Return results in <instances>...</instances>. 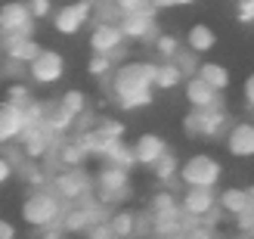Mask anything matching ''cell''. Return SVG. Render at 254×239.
Masks as SVG:
<instances>
[{
    "label": "cell",
    "instance_id": "6da1fadb",
    "mask_svg": "<svg viewBox=\"0 0 254 239\" xmlns=\"http://www.w3.org/2000/svg\"><path fill=\"white\" fill-rule=\"evenodd\" d=\"M152 69L155 62H143V59H133V62H124V66H115L109 75V96L115 99L118 109H143L152 103Z\"/></svg>",
    "mask_w": 254,
    "mask_h": 239
},
{
    "label": "cell",
    "instance_id": "7a4b0ae2",
    "mask_svg": "<svg viewBox=\"0 0 254 239\" xmlns=\"http://www.w3.org/2000/svg\"><path fill=\"white\" fill-rule=\"evenodd\" d=\"M62 215H65V202L59 199V193L50 183L31 186V193L25 196V202H22V221L28 224L31 230L53 227V224L62 221Z\"/></svg>",
    "mask_w": 254,
    "mask_h": 239
},
{
    "label": "cell",
    "instance_id": "3957f363",
    "mask_svg": "<svg viewBox=\"0 0 254 239\" xmlns=\"http://www.w3.org/2000/svg\"><path fill=\"white\" fill-rule=\"evenodd\" d=\"M130 177H127V171L112 165V161H103L99 171L93 174V196L103 202L106 208H115L121 202L130 199Z\"/></svg>",
    "mask_w": 254,
    "mask_h": 239
},
{
    "label": "cell",
    "instance_id": "277c9868",
    "mask_svg": "<svg viewBox=\"0 0 254 239\" xmlns=\"http://www.w3.org/2000/svg\"><path fill=\"white\" fill-rule=\"evenodd\" d=\"M220 177H223V165L211 153H195L186 161H180V168H177V180L183 186H211V190H217Z\"/></svg>",
    "mask_w": 254,
    "mask_h": 239
},
{
    "label": "cell",
    "instance_id": "5b68a950",
    "mask_svg": "<svg viewBox=\"0 0 254 239\" xmlns=\"http://www.w3.org/2000/svg\"><path fill=\"white\" fill-rule=\"evenodd\" d=\"M180 215L186 221V227H192V224L205 221L214 227V215H217V193L211 190V186H186L183 196H180Z\"/></svg>",
    "mask_w": 254,
    "mask_h": 239
},
{
    "label": "cell",
    "instance_id": "8992f818",
    "mask_svg": "<svg viewBox=\"0 0 254 239\" xmlns=\"http://www.w3.org/2000/svg\"><path fill=\"white\" fill-rule=\"evenodd\" d=\"M50 186L59 193V199L65 205L93 196V177L84 171V165L81 168H56L53 174H50Z\"/></svg>",
    "mask_w": 254,
    "mask_h": 239
},
{
    "label": "cell",
    "instance_id": "52a82bcc",
    "mask_svg": "<svg viewBox=\"0 0 254 239\" xmlns=\"http://www.w3.org/2000/svg\"><path fill=\"white\" fill-rule=\"evenodd\" d=\"M155 16H158V9L152 6V3L136 6V9H124L121 19H118V28L124 31V41H143V44H152V41L161 34L158 25H155Z\"/></svg>",
    "mask_w": 254,
    "mask_h": 239
},
{
    "label": "cell",
    "instance_id": "ba28073f",
    "mask_svg": "<svg viewBox=\"0 0 254 239\" xmlns=\"http://www.w3.org/2000/svg\"><path fill=\"white\" fill-rule=\"evenodd\" d=\"M90 9L93 3L90 0H74V3H65V6H59L50 12V22H53V28L59 34H78L87 22H90Z\"/></svg>",
    "mask_w": 254,
    "mask_h": 239
},
{
    "label": "cell",
    "instance_id": "9c48e42d",
    "mask_svg": "<svg viewBox=\"0 0 254 239\" xmlns=\"http://www.w3.org/2000/svg\"><path fill=\"white\" fill-rule=\"evenodd\" d=\"M34 34V19L25 0H6L0 3V34Z\"/></svg>",
    "mask_w": 254,
    "mask_h": 239
},
{
    "label": "cell",
    "instance_id": "30bf717a",
    "mask_svg": "<svg viewBox=\"0 0 254 239\" xmlns=\"http://www.w3.org/2000/svg\"><path fill=\"white\" fill-rule=\"evenodd\" d=\"M65 72V59H62L56 50H41L31 62H28V78L34 84H56Z\"/></svg>",
    "mask_w": 254,
    "mask_h": 239
},
{
    "label": "cell",
    "instance_id": "8fae6325",
    "mask_svg": "<svg viewBox=\"0 0 254 239\" xmlns=\"http://www.w3.org/2000/svg\"><path fill=\"white\" fill-rule=\"evenodd\" d=\"M226 153L236 159H254V121H236L226 128Z\"/></svg>",
    "mask_w": 254,
    "mask_h": 239
},
{
    "label": "cell",
    "instance_id": "7c38bea8",
    "mask_svg": "<svg viewBox=\"0 0 254 239\" xmlns=\"http://www.w3.org/2000/svg\"><path fill=\"white\" fill-rule=\"evenodd\" d=\"M0 50H3L6 59H19V62L28 66L44 47L34 41V34H22L19 31V34H3V37H0Z\"/></svg>",
    "mask_w": 254,
    "mask_h": 239
},
{
    "label": "cell",
    "instance_id": "4fadbf2b",
    "mask_svg": "<svg viewBox=\"0 0 254 239\" xmlns=\"http://www.w3.org/2000/svg\"><path fill=\"white\" fill-rule=\"evenodd\" d=\"M195 124H198V137H220L226 128H230V115H226L223 99L214 106L195 109Z\"/></svg>",
    "mask_w": 254,
    "mask_h": 239
},
{
    "label": "cell",
    "instance_id": "5bb4252c",
    "mask_svg": "<svg viewBox=\"0 0 254 239\" xmlns=\"http://www.w3.org/2000/svg\"><path fill=\"white\" fill-rule=\"evenodd\" d=\"M22 131H25V112H22V106L12 103V99H3V103H0V146H3V143H16Z\"/></svg>",
    "mask_w": 254,
    "mask_h": 239
},
{
    "label": "cell",
    "instance_id": "9a60e30c",
    "mask_svg": "<svg viewBox=\"0 0 254 239\" xmlns=\"http://www.w3.org/2000/svg\"><path fill=\"white\" fill-rule=\"evenodd\" d=\"M130 146H133L136 165H146V168H152L164 153H168V143H164V137H158V134H139Z\"/></svg>",
    "mask_w": 254,
    "mask_h": 239
},
{
    "label": "cell",
    "instance_id": "2e32d148",
    "mask_svg": "<svg viewBox=\"0 0 254 239\" xmlns=\"http://www.w3.org/2000/svg\"><path fill=\"white\" fill-rule=\"evenodd\" d=\"M118 47H124V31L118 28V25H109V22L93 25V31H90V50L93 53L112 56Z\"/></svg>",
    "mask_w": 254,
    "mask_h": 239
},
{
    "label": "cell",
    "instance_id": "e0dca14e",
    "mask_svg": "<svg viewBox=\"0 0 254 239\" xmlns=\"http://www.w3.org/2000/svg\"><path fill=\"white\" fill-rule=\"evenodd\" d=\"M183 93H186V103L192 106V109H205V106H214V103H220V90H214V87L208 81H201L198 75H192V78H186L183 81Z\"/></svg>",
    "mask_w": 254,
    "mask_h": 239
},
{
    "label": "cell",
    "instance_id": "ac0fdd59",
    "mask_svg": "<svg viewBox=\"0 0 254 239\" xmlns=\"http://www.w3.org/2000/svg\"><path fill=\"white\" fill-rule=\"evenodd\" d=\"M217 208L223 211V215H230V218L248 211V208H251L248 190H245V186H230V190H220V193H217Z\"/></svg>",
    "mask_w": 254,
    "mask_h": 239
},
{
    "label": "cell",
    "instance_id": "d6986e66",
    "mask_svg": "<svg viewBox=\"0 0 254 239\" xmlns=\"http://www.w3.org/2000/svg\"><path fill=\"white\" fill-rule=\"evenodd\" d=\"M109 230L115 239H136V211H127V208H118L106 218Z\"/></svg>",
    "mask_w": 254,
    "mask_h": 239
},
{
    "label": "cell",
    "instance_id": "ffe728a7",
    "mask_svg": "<svg viewBox=\"0 0 254 239\" xmlns=\"http://www.w3.org/2000/svg\"><path fill=\"white\" fill-rule=\"evenodd\" d=\"M186 78L180 75V69L174 66L171 59H158L155 69H152V87L155 90H174L177 84H183Z\"/></svg>",
    "mask_w": 254,
    "mask_h": 239
},
{
    "label": "cell",
    "instance_id": "44dd1931",
    "mask_svg": "<svg viewBox=\"0 0 254 239\" xmlns=\"http://www.w3.org/2000/svg\"><path fill=\"white\" fill-rule=\"evenodd\" d=\"M44 124L53 134H71V128H74V118L68 115L65 109L59 106V99H53V103H44Z\"/></svg>",
    "mask_w": 254,
    "mask_h": 239
},
{
    "label": "cell",
    "instance_id": "7402d4cb",
    "mask_svg": "<svg viewBox=\"0 0 254 239\" xmlns=\"http://www.w3.org/2000/svg\"><path fill=\"white\" fill-rule=\"evenodd\" d=\"M198 78L201 81H208L214 90H226V87H230V69L226 66H220V62H198Z\"/></svg>",
    "mask_w": 254,
    "mask_h": 239
},
{
    "label": "cell",
    "instance_id": "603a6c76",
    "mask_svg": "<svg viewBox=\"0 0 254 239\" xmlns=\"http://www.w3.org/2000/svg\"><path fill=\"white\" fill-rule=\"evenodd\" d=\"M186 47H192L195 53H211L214 47H217V34H214L208 25H192V28L186 31Z\"/></svg>",
    "mask_w": 254,
    "mask_h": 239
},
{
    "label": "cell",
    "instance_id": "cb8c5ba5",
    "mask_svg": "<svg viewBox=\"0 0 254 239\" xmlns=\"http://www.w3.org/2000/svg\"><path fill=\"white\" fill-rule=\"evenodd\" d=\"M99 161H112V165H118V168H124V171H130V168L136 165V159H133V146H130V143H124V137H121V140H115V143L106 149V156L99 159Z\"/></svg>",
    "mask_w": 254,
    "mask_h": 239
},
{
    "label": "cell",
    "instance_id": "d4e9b609",
    "mask_svg": "<svg viewBox=\"0 0 254 239\" xmlns=\"http://www.w3.org/2000/svg\"><path fill=\"white\" fill-rule=\"evenodd\" d=\"M198 56H201V53H195L192 47L180 44V47H177V53L171 56V62H174L177 69H180V75H183V78H192V75L198 72V62H201Z\"/></svg>",
    "mask_w": 254,
    "mask_h": 239
},
{
    "label": "cell",
    "instance_id": "484cf974",
    "mask_svg": "<svg viewBox=\"0 0 254 239\" xmlns=\"http://www.w3.org/2000/svg\"><path fill=\"white\" fill-rule=\"evenodd\" d=\"M121 12H124V9L115 3V0H96V3H93V9H90V22H93V25H99V22L118 25Z\"/></svg>",
    "mask_w": 254,
    "mask_h": 239
},
{
    "label": "cell",
    "instance_id": "4316f807",
    "mask_svg": "<svg viewBox=\"0 0 254 239\" xmlns=\"http://www.w3.org/2000/svg\"><path fill=\"white\" fill-rule=\"evenodd\" d=\"M177 168H180V161H177V156L171 153H164L155 165H152V174H155V177L161 180V183H174V177H177Z\"/></svg>",
    "mask_w": 254,
    "mask_h": 239
},
{
    "label": "cell",
    "instance_id": "83f0119b",
    "mask_svg": "<svg viewBox=\"0 0 254 239\" xmlns=\"http://www.w3.org/2000/svg\"><path fill=\"white\" fill-rule=\"evenodd\" d=\"M59 106L65 109L71 118H78L81 112H87V96H84V90H65L59 96Z\"/></svg>",
    "mask_w": 254,
    "mask_h": 239
},
{
    "label": "cell",
    "instance_id": "f1b7e54d",
    "mask_svg": "<svg viewBox=\"0 0 254 239\" xmlns=\"http://www.w3.org/2000/svg\"><path fill=\"white\" fill-rule=\"evenodd\" d=\"M174 208H180V205H177L174 190H158L155 196H152V202H149V211H152V215H161V211H174Z\"/></svg>",
    "mask_w": 254,
    "mask_h": 239
},
{
    "label": "cell",
    "instance_id": "f546056e",
    "mask_svg": "<svg viewBox=\"0 0 254 239\" xmlns=\"http://www.w3.org/2000/svg\"><path fill=\"white\" fill-rule=\"evenodd\" d=\"M152 47H155L158 59H171L177 53V47H180V37L177 34H158L155 41H152Z\"/></svg>",
    "mask_w": 254,
    "mask_h": 239
},
{
    "label": "cell",
    "instance_id": "4dcf8cb0",
    "mask_svg": "<svg viewBox=\"0 0 254 239\" xmlns=\"http://www.w3.org/2000/svg\"><path fill=\"white\" fill-rule=\"evenodd\" d=\"M112 69H115V62H112V56H106V53H93V59L87 62V72H90L93 78H109Z\"/></svg>",
    "mask_w": 254,
    "mask_h": 239
},
{
    "label": "cell",
    "instance_id": "1f68e13d",
    "mask_svg": "<svg viewBox=\"0 0 254 239\" xmlns=\"http://www.w3.org/2000/svg\"><path fill=\"white\" fill-rule=\"evenodd\" d=\"M28 3V12H31V19H50V12H53V3L50 0H25Z\"/></svg>",
    "mask_w": 254,
    "mask_h": 239
},
{
    "label": "cell",
    "instance_id": "d6a6232c",
    "mask_svg": "<svg viewBox=\"0 0 254 239\" xmlns=\"http://www.w3.org/2000/svg\"><path fill=\"white\" fill-rule=\"evenodd\" d=\"M6 99H12V103L25 106V103L31 99V93H28V87H25L22 81H12V84H9V90H6Z\"/></svg>",
    "mask_w": 254,
    "mask_h": 239
},
{
    "label": "cell",
    "instance_id": "836d02e7",
    "mask_svg": "<svg viewBox=\"0 0 254 239\" xmlns=\"http://www.w3.org/2000/svg\"><path fill=\"white\" fill-rule=\"evenodd\" d=\"M81 236H84V239H115V236H112V230H109V224H106V221H96L93 227H90V230H84Z\"/></svg>",
    "mask_w": 254,
    "mask_h": 239
},
{
    "label": "cell",
    "instance_id": "e575fe53",
    "mask_svg": "<svg viewBox=\"0 0 254 239\" xmlns=\"http://www.w3.org/2000/svg\"><path fill=\"white\" fill-rule=\"evenodd\" d=\"M34 239H65V230H62L59 224H53V227H41V230H34Z\"/></svg>",
    "mask_w": 254,
    "mask_h": 239
},
{
    "label": "cell",
    "instance_id": "d590c367",
    "mask_svg": "<svg viewBox=\"0 0 254 239\" xmlns=\"http://www.w3.org/2000/svg\"><path fill=\"white\" fill-rule=\"evenodd\" d=\"M239 22L242 25L254 22V0H239Z\"/></svg>",
    "mask_w": 254,
    "mask_h": 239
},
{
    "label": "cell",
    "instance_id": "8d00e7d4",
    "mask_svg": "<svg viewBox=\"0 0 254 239\" xmlns=\"http://www.w3.org/2000/svg\"><path fill=\"white\" fill-rule=\"evenodd\" d=\"M12 174H16V168H12V161H9L3 153H0V186H3V183H9V180H12Z\"/></svg>",
    "mask_w": 254,
    "mask_h": 239
},
{
    "label": "cell",
    "instance_id": "74e56055",
    "mask_svg": "<svg viewBox=\"0 0 254 239\" xmlns=\"http://www.w3.org/2000/svg\"><path fill=\"white\" fill-rule=\"evenodd\" d=\"M242 93H245V103H248V109H254V72L245 78V84H242Z\"/></svg>",
    "mask_w": 254,
    "mask_h": 239
},
{
    "label": "cell",
    "instance_id": "f35d334b",
    "mask_svg": "<svg viewBox=\"0 0 254 239\" xmlns=\"http://www.w3.org/2000/svg\"><path fill=\"white\" fill-rule=\"evenodd\" d=\"M0 239H16V227L3 218H0Z\"/></svg>",
    "mask_w": 254,
    "mask_h": 239
},
{
    "label": "cell",
    "instance_id": "ab89813d",
    "mask_svg": "<svg viewBox=\"0 0 254 239\" xmlns=\"http://www.w3.org/2000/svg\"><path fill=\"white\" fill-rule=\"evenodd\" d=\"M115 3H118L121 9H136V6H146L149 0H115Z\"/></svg>",
    "mask_w": 254,
    "mask_h": 239
},
{
    "label": "cell",
    "instance_id": "60d3db41",
    "mask_svg": "<svg viewBox=\"0 0 254 239\" xmlns=\"http://www.w3.org/2000/svg\"><path fill=\"white\" fill-rule=\"evenodd\" d=\"M186 3H195V0H171V6H186Z\"/></svg>",
    "mask_w": 254,
    "mask_h": 239
},
{
    "label": "cell",
    "instance_id": "b9f144b4",
    "mask_svg": "<svg viewBox=\"0 0 254 239\" xmlns=\"http://www.w3.org/2000/svg\"><path fill=\"white\" fill-rule=\"evenodd\" d=\"M248 202H251V208H254V186H248Z\"/></svg>",
    "mask_w": 254,
    "mask_h": 239
},
{
    "label": "cell",
    "instance_id": "7bdbcfd3",
    "mask_svg": "<svg viewBox=\"0 0 254 239\" xmlns=\"http://www.w3.org/2000/svg\"><path fill=\"white\" fill-rule=\"evenodd\" d=\"M143 239H161V236H155V233H152V236H143Z\"/></svg>",
    "mask_w": 254,
    "mask_h": 239
},
{
    "label": "cell",
    "instance_id": "ee69618b",
    "mask_svg": "<svg viewBox=\"0 0 254 239\" xmlns=\"http://www.w3.org/2000/svg\"><path fill=\"white\" fill-rule=\"evenodd\" d=\"M3 59H6V56H3V50H0V66H3Z\"/></svg>",
    "mask_w": 254,
    "mask_h": 239
},
{
    "label": "cell",
    "instance_id": "f6af8a7d",
    "mask_svg": "<svg viewBox=\"0 0 254 239\" xmlns=\"http://www.w3.org/2000/svg\"><path fill=\"white\" fill-rule=\"evenodd\" d=\"M90 3H96V0H90Z\"/></svg>",
    "mask_w": 254,
    "mask_h": 239
},
{
    "label": "cell",
    "instance_id": "bcb514c9",
    "mask_svg": "<svg viewBox=\"0 0 254 239\" xmlns=\"http://www.w3.org/2000/svg\"><path fill=\"white\" fill-rule=\"evenodd\" d=\"M0 37H3V34H0Z\"/></svg>",
    "mask_w": 254,
    "mask_h": 239
}]
</instances>
